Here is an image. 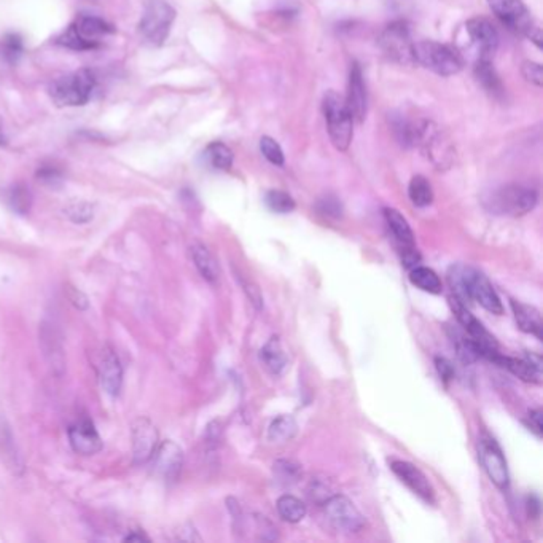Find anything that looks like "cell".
<instances>
[{
    "mask_svg": "<svg viewBox=\"0 0 543 543\" xmlns=\"http://www.w3.org/2000/svg\"><path fill=\"white\" fill-rule=\"evenodd\" d=\"M448 279L451 283L452 291H456V299L459 301L472 299L491 314L496 315L504 314V307L499 299L498 291H494L490 279L483 275L482 271L472 267L456 265L450 269Z\"/></svg>",
    "mask_w": 543,
    "mask_h": 543,
    "instance_id": "cell-1",
    "label": "cell"
},
{
    "mask_svg": "<svg viewBox=\"0 0 543 543\" xmlns=\"http://www.w3.org/2000/svg\"><path fill=\"white\" fill-rule=\"evenodd\" d=\"M413 56L416 64H421L422 68L442 77L456 76L464 69V58L456 48L434 40L414 42Z\"/></svg>",
    "mask_w": 543,
    "mask_h": 543,
    "instance_id": "cell-2",
    "label": "cell"
},
{
    "mask_svg": "<svg viewBox=\"0 0 543 543\" xmlns=\"http://www.w3.org/2000/svg\"><path fill=\"white\" fill-rule=\"evenodd\" d=\"M110 34H114V28L104 20L98 16L80 15L70 24L68 31L58 37V44L78 52L96 50Z\"/></svg>",
    "mask_w": 543,
    "mask_h": 543,
    "instance_id": "cell-3",
    "label": "cell"
},
{
    "mask_svg": "<svg viewBox=\"0 0 543 543\" xmlns=\"http://www.w3.org/2000/svg\"><path fill=\"white\" fill-rule=\"evenodd\" d=\"M96 78L92 70L80 69L69 76L56 78L48 92L58 108L84 106L92 98Z\"/></svg>",
    "mask_w": 543,
    "mask_h": 543,
    "instance_id": "cell-4",
    "label": "cell"
},
{
    "mask_svg": "<svg viewBox=\"0 0 543 543\" xmlns=\"http://www.w3.org/2000/svg\"><path fill=\"white\" fill-rule=\"evenodd\" d=\"M539 203V193L524 185H505L491 193L484 199V206L491 214L498 215H524L531 212Z\"/></svg>",
    "mask_w": 543,
    "mask_h": 543,
    "instance_id": "cell-5",
    "label": "cell"
},
{
    "mask_svg": "<svg viewBox=\"0 0 543 543\" xmlns=\"http://www.w3.org/2000/svg\"><path fill=\"white\" fill-rule=\"evenodd\" d=\"M411 146L419 147L422 152L427 155V158L435 164L436 169H448L454 160L451 142L435 123L427 120L414 122Z\"/></svg>",
    "mask_w": 543,
    "mask_h": 543,
    "instance_id": "cell-6",
    "label": "cell"
},
{
    "mask_svg": "<svg viewBox=\"0 0 543 543\" xmlns=\"http://www.w3.org/2000/svg\"><path fill=\"white\" fill-rule=\"evenodd\" d=\"M323 116L327 122V130L329 136L331 139V144L337 147L339 152H346L351 146L352 136V120L351 112L347 108L346 100L335 92H329L323 96Z\"/></svg>",
    "mask_w": 543,
    "mask_h": 543,
    "instance_id": "cell-7",
    "label": "cell"
},
{
    "mask_svg": "<svg viewBox=\"0 0 543 543\" xmlns=\"http://www.w3.org/2000/svg\"><path fill=\"white\" fill-rule=\"evenodd\" d=\"M174 20L176 10L171 7L168 0H147L139 23V32L147 44L163 45L169 37Z\"/></svg>",
    "mask_w": 543,
    "mask_h": 543,
    "instance_id": "cell-8",
    "label": "cell"
},
{
    "mask_svg": "<svg viewBox=\"0 0 543 543\" xmlns=\"http://www.w3.org/2000/svg\"><path fill=\"white\" fill-rule=\"evenodd\" d=\"M323 515L333 528L343 534H355L365 526L363 515L355 508L349 499L341 494H333L323 504Z\"/></svg>",
    "mask_w": 543,
    "mask_h": 543,
    "instance_id": "cell-9",
    "label": "cell"
},
{
    "mask_svg": "<svg viewBox=\"0 0 543 543\" xmlns=\"http://www.w3.org/2000/svg\"><path fill=\"white\" fill-rule=\"evenodd\" d=\"M378 44L390 61L397 64H413L414 42L411 40L410 28L405 21H395L386 26Z\"/></svg>",
    "mask_w": 543,
    "mask_h": 543,
    "instance_id": "cell-10",
    "label": "cell"
},
{
    "mask_svg": "<svg viewBox=\"0 0 543 543\" xmlns=\"http://www.w3.org/2000/svg\"><path fill=\"white\" fill-rule=\"evenodd\" d=\"M451 307L464 331L474 339L475 345L478 347L480 357L491 360V357L499 352L496 338L492 337L490 331L483 327L482 322L478 321L474 314L470 313L462 305V301H459L458 299H451Z\"/></svg>",
    "mask_w": 543,
    "mask_h": 543,
    "instance_id": "cell-11",
    "label": "cell"
},
{
    "mask_svg": "<svg viewBox=\"0 0 543 543\" xmlns=\"http://www.w3.org/2000/svg\"><path fill=\"white\" fill-rule=\"evenodd\" d=\"M494 15L505 24L510 31L520 36H526L536 28L528 7L523 0H488Z\"/></svg>",
    "mask_w": 543,
    "mask_h": 543,
    "instance_id": "cell-12",
    "label": "cell"
},
{
    "mask_svg": "<svg viewBox=\"0 0 543 543\" xmlns=\"http://www.w3.org/2000/svg\"><path fill=\"white\" fill-rule=\"evenodd\" d=\"M478 459L483 466V470L490 476L491 482L494 483L500 490H507L510 483L508 467L504 458V452L491 436H483L478 443Z\"/></svg>",
    "mask_w": 543,
    "mask_h": 543,
    "instance_id": "cell-13",
    "label": "cell"
},
{
    "mask_svg": "<svg viewBox=\"0 0 543 543\" xmlns=\"http://www.w3.org/2000/svg\"><path fill=\"white\" fill-rule=\"evenodd\" d=\"M158 444V432L150 419L139 418L132 422V458L134 464H146L154 458Z\"/></svg>",
    "mask_w": 543,
    "mask_h": 543,
    "instance_id": "cell-14",
    "label": "cell"
},
{
    "mask_svg": "<svg viewBox=\"0 0 543 543\" xmlns=\"http://www.w3.org/2000/svg\"><path fill=\"white\" fill-rule=\"evenodd\" d=\"M390 470L397 475L400 482L405 483L406 486L413 491L414 494H418L422 500H426L427 504H434L435 502V490L432 488L427 476L422 474L421 470L418 467L413 466L411 462L392 460L390 462Z\"/></svg>",
    "mask_w": 543,
    "mask_h": 543,
    "instance_id": "cell-15",
    "label": "cell"
},
{
    "mask_svg": "<svg viewBox=\"0 0 543 543\" xmlns=\"http://www.w3.org/2000/svg\"><path fill=\"white\" fill-rule=\"evenodd\" d=\"M347 108L351 112L352 120L357 123L365 122L368 112V92L363 80V74L357 62H352L349 70V84L347 96L345 98Z\"/></svg>",
    "mask_w": 543,
    "mask_h": 543,
    "instance_id": "cell-16",
    "label": "cell"
},
{
    "mask_svg": "<svg viewBox=\"0 0 543 543\" xmlns=\"http://www.w3.org/2000/svg\"><path fill=\"white\" fill-rule=\"evenodd\" d=\"M467 32L470 39L474 42L480 58H490L498 50L499 32L494 24L491 23L486 18H472L466 24Z\"/></svg>",
    "mask_w": 543,
    "mask_h": 543,
    "instance_id": "cell-17",
    "label": "cell"
},
{
    "mask_svg": "<svg viewBox=\"0 0 543 543\" xmlns=\"http://www.w3.org/2000/svg\"><path fill=\"white\" fill-rule=\"evenodd\" d=\"M69 442L72 450L84 456H92L102 450V438L90 419H82L70 426Z\"/></svg>",
    "mask_w": 543,
    "mask_h": 543,
    "instance_id": "cell-18",
    "label": "cell"
},
{
    "mask_svg": "<svg viewBox=\"0 0 543 543\" xmlns=\"http://www.w3.org/2000/svg\"><path fill=\"white\" fill-rule=\"evenodd\" d=\"M155 470L166 480L174 482L182 470L184 464V452L182 448L174 442H164L160 448L155 451Z\"/></svg>",
    "mask_w": 543,
    "mask_h": 543,
    "instance_id": "cell-19",
    "label": "cell"
},
{
    "mask_svg": "<svg viewBox=\"0 0 543 543\" xmlns=\"http://www.w3.org/2000/svg\"><path fill=\"white\" fill-rule=\"evenodd\" d=\"M100 384L108 395H118L122 390L123 368L116 352L106 346L100 354Z\"/></svg>",
    "mask_w": 543,
    "mask_h": 543,
    "instance_id": "cell-20",
    "label": "cell"
},
{
    "mask_svg": "<svg viewBox=\"0 0 543 543\" xmlns=\"http://www.w3.org/2000/svg\"><path fill=\"white\" fill-rule=\"evenodd\" d=\"M491 362H494L499 367L508 370L510 373L518 376L520 379L526 381V383H542V370L537 368L536 365H532L529 360L508 357V355H502L500 352H498L491 357Z\"/></svg>",
    "mask_w": 543,
    "mask_h": 543,
    "instance_id": "cell-21",
    "label": "cell"
},
{
    "mask_svg": "<svg viewBox=\"0 0 543 543\" xmlns=\"http://www.w3.org/2000/svg\"><path fill=\"white\" fill-rule=\"evenodd\" d=\"M510 307H512L515 319H516V323H518L521 331L534 335L537 339H542L543 323L540 311L537 307L521 303L516 299H510Z\"/></svg>",
    "mask_w": 543,
    "mask_h": 543,
    "instance_id": "cell-22",
    "label": "cell"
},
{
    "mask_svg": "<svg viewBox=\"0 0 543 543\" xmlns=\"http://www.w3.org/2000/svg\"><path fill=\"white\" fill-rule=\"evenodd\" d=\"M384 219L389 227L392 236L397 241L398 251H405V249H414L416 241H414V233L411 227L406 222L405 217L398 212L397 209L386 207L384 209Z\"/></svg>",
    "mask_w": 543,
    "mask_h": 543,
    "instance_id": "cell-23",
    "label": "cell"
},
{
    "mask_svg": "<svg viewBox=\"0 0 543 543\" xmlns=\"http://www.w3.org/2000/svg\"><path fill=\"white\" fill-rule=\"evenodd\" d=\"M260 360L273 375L283 373L287 367V363H289V357L283 351V343H281L279 338H271V339H268V343L261 347Z\"/></svg>",
    "mask_w": 543,
    "mask_h": 543,
    "instance_id": "cell-24",
    "label": "cell"
},
{
    "mask_svg": "<svg viewBox=\"0 0 543 543\" xmlns=\"http://www.w3.org/2000/svg\"><path fill=\"white\" fill-rule=\"evenodd\" d=\"M475 77L478 78V82L482 84L483 88L486 92L500 98L504 94V84L499 78L498 72L494 69L490 58H480L476 66H475Z\"/></svg>",
    "mask_w": 543,
    "mask_h": 543,
    "instance_id": "cell-25",
    "label": "cell"
},
{
    "mask_svg": "<svg viewBox=\"0 0 543 543\" xmlns=\"http://www.w3.org/2000/svg\"><path fill=\"white\" fill-rule=\"evenodd\" d=\"M192 257L195 267L198 268L199 275L206 279L207 283H214L219 279V265L215 261L212 253L209 252L206 245L195 244L192 247Z\"/></svg>",
    "mask_w": 543,
    "mask_h": 543,
    "instance_id": "cell-26",
    "label": "cell"
},
{
    "mask_svg": "<svg viewBox=\"0 0 543 543\" xmlns=\"http://www.w3.org/2000/svg\"><path fill=\"white\" fill-rule=\"evenodd\" d=\"M275 508H277L279 516L287 523H299L307 516V512L305 502H301L299 498L291 496V494H285L277 499Z\"/></svg>",
    "mask_w": 543,
    "mask_h": 543,
    "instance_id": "cell-27",
    "label": "cell"
},
{
    "mask_svg": "<svg viewBox=\"0 0 543 543\" xmlns=\"http://www.w3.org/2000/svg\"><path fill=\"white\" fill-rule=\"evenodd\" d=\"M297 430H299L297 421L289 414H283V416L275 418V421L271 422V426H269V442H273V443L291 442V438L297 434Z\"/></svg>",
    "mask_w": 543,
    "mask_h": 543,
    "instance_id": "cell-28",
    "label": "cell"
},
{
    "mask_svg": "<svg viewBox=\"0 0 543 543\" xmlns=\"http://www.w3.org/2000/svg\"><path fill=\"white\" fill-rule=\"evenodd\" d=\"M410 281L418 289H421L422 291L434 293V295L442 293V289H443L442 287V281H440V277H438L435 271L426 268V267H414V268H411Z\"/></svg>",
    "mask_w": 543,
    "mask_h": 543,
    "instance_id": "cell-29",
    "label": "cell"
},
{
    "mask_svg": "<svg viewBox=\"0 0 543 543\" xmlns=\"http://www.w3.org/2000/svg\"><path fill=\"white\" fill-rule=\"evenodd\" d=\"M204 158L212 168L219 169V171H228L233 166L235 155L231 152L230 147L225 146L222 142H212L211 146L207 147Z\"/></svg>",
    "mask_w": 543,
    "mask_h": 543,
    "instance_id": "cell-30",
    "label": "cell"
},
{
    "mask_svg": "<svg viewBox=\"0 0 543 543\" xmlns=\"http://www.w3.org/2000/svg\"><path fill=\"white\" fill-rule=\"evenodd\" d=\"M408 196L416 207H427L434 201L432 185L424 176H414L408 187Z\"/></svg>",
    "mask_w": 543,
    "mask_h": 543,
    "instance_id": "cell-31",
    "label": "cell"
},
{
    "mask_svg": "<svg viewBox=\"0 0 543 543\" xmlns=\"http://www.w3.org/2000/svg\"><path fill=\"white\" fill-rule=\"evenodd\" d=\"M8 206L12 207V211H15L16 214H28L31 211L32 195L31 190L24 184L12 185L7 190Z\"/></svg>",
    "mask_w": 543,
    "mask_h": 543,
    "instance_id": "cell-32",
    "label": "cell"
},
{
    "mask_svg": "<svg viewBox=\"0 0 543 543\" xmlns=\"http://www.w3.org/2000/svg\"><path fill=\"white\" fill-rule=\"evenodd\" d=\"M5 456L10 468L21 467L18 460V452H16L15 440L10 432V427L7 426V421L4 418V414L0 413V456Z\"/></svg>",
    "mask_w": 543,
    "mask_h": 543,
    "instance_id": "cell-33",
    "label": "cell"
},
{
    "mask_svg": "<svg viewBox=\"0 0 543 543\" xmlns=\"http://www.w3.org/2000/svg\"><path fill=\"white\" fill-rule=\"evenodd\" d=\"M42 343L45 349V355L50 357L52 367H64V355H62L61 341L56 339L54 331L52 329L42 330Z\"/></svg>",
    "mask_w": 543,
    "mask_h": 543,
    "instance_id": "cell-34",
    "label": "cell"
},
{
    "mask_svg": "<svg viewBox=\"0 0 543 543\" xmlns=\"http://www.w3.org/2000/svg\"><path fill=\"white\" fill-rule=\"evenodd\" d=\"M265 203L275 214H289L295 209V201L289 193L283 190H271L267 193Z\"/></svg>",
    "mask_w": 543,
    "mask_h": 543,
    "instance_id": "cell-35",
    "label": "cell"
},
{
    "mask_svg": "<svg viewBox=\"0 0 543 543\" xmlns=\"http://www.w3.org/2000/svg\"><path fill=\"white\" fill-rule=\"evenodd\" d=\"M23 52V39L18 34H7L2 40V54L10 64H16Z\"/></svg>",
    "mask_w": 543,
    "mask_h": 543,
    "instance_id": "cell-36",
    "label": "cell"
},
{
    "mask_svg": "<svg viewBox=\"0 0 543 543\" xmlns=\"http://www.w3.org/2000/svg\"><path fill=\"white\" fill-rule=\"evenodd\" d=\"M260 150L263 156L275 166H283L285 158H283V152L281 146L275 142V139L269 138V136H263L260 139Z\"/></svg>",
    "mask_w": 543,
    "mask_h": 543,
    "instance_id": "cell-37",
    "label": "cell"
},
{
    "mask_svg": "<svg viewBox=\"0 0 543 543\" xmlns=\"http://www.w3.org/2000/svg\"><path fill=\"white\" fill-rule=\"evenodd\" d=\"M275 474L277 476V482L283 484H291V483L299 482V466L293 464L291 460H277L275 464Z\"/></svg>",
    "mask_w": 543,
    "mask_h": 543,
    "instance_id": "cell-38",
    "label": "cell"
},
{
    "mask_svg": "<svg viewBox=\"0 0 543 543\" xmlns=\"http://www.w3.org/2000/svg\"><path fill=\"white\" fill-rule=\"evenodd\" d=\"M66 214L69 215L70 220L76 223H86L90 222L94 215V209H92L90 203H74L70 206L66 207Z\"/></svg>",
    "mask_w": 543,
    "mask_h": 543,
    "instance_id": "cell-39",
    "label": "cell"
},
{
    "mask_svg": "<svg viewBox=\"0 0 543 543\" xmlns=\"http://www.w3.org/2000/svg\"><path fill=\"white\" fill-rule=\"evenodd\" d=\"M37 179H39L42 184L48 185V187H58V185L62 184V171L58 168V166H54V164H44V166H40L39 171H37Z\"/></svg>",
    "mask_w": 543,
    "mask_h": 543,
    "instance_id": "cell-40",
    "label": "cell"
},
{
    "mask_svg": "<svg viewBox=\"0 0 543 543\" xmlns=\"http://www.w3.org/2000/svg\"><path fill=\"white\" fill-rule=\"evenodd\" d=\"M521 74H523V77L528 80L529 84H536V86H542L543 69L539 62H523V66H521Z\"/></svg>",
    "mask_w": 543,
    "mask_h": 543,
    "instance_id": "cell-41",
    "label": "cell"
},
{
    "mask_svg": "<svg viewBox=\"0 0 543 543\" xmlns=\"http://www.w3.org/2000/svg\"><path fill=\"white\" fill-rule=\"evenodd\" d=\"M317 209H319V212H322L323 215H329V217H341L343 214V207H341V203L338 201L335 196H325V198H322L319 201V204H317Z\"/></svg>",
    "mask_w": 543,
    "mask_h": 543,
    "instance_id": "cell-42",
    "label": "cell"
},
{
    "mask_svg": "<svg viewBox=\"0 0 543 543\" xmlns=\"http://www.w3.org/2000/svg\"><path fill=\"white\" fill-rule=\"evenodd\" d=\"M435 367L438 375L443 379L444 383H450L451 379H454L456 370L452 367V363L450 360L444 359V357H436Z\"/></svg>",
    "mask_w": 543,
    "mask_h": 543,
    "instance_id": "cell-43",
    "label": "cell"
},
{
    "mask_svg": "<svg viewBox=\"0 0 543 543\" xmlns=\"http://www.w3.org/2000/svg\"><path fill=\"white\" fill-rule=\"evenodd\" d=\"M529 430H532L539 438H542V411L540 410H531L526 419Z\"/></svg>",
    "mask_w": 543,
    "mask_h": 543,
    "instance_id": "cell-44",
    "label": "cell"
},
{
    "mask_svg": "<svg viewBox=\"0 0 543 543\" xmlns=\"http://www.w3.org/2000/svg\"><path fill=\"white\" fill-rule=\"evenodd\" d=\"M72 291L69 297L70 301H72V303H74V305H76L78 309H86V307H88V299H86V297H84V293L78 291Z\"/></svg>",
    "mask_w": 543,
    "mask_h": 543,
    "instance_id": "cell-45",
    "label": "cell"
},
{
    "mask_svg": "<svg viewBox=\"0 0 543 543\" xmlns=\"http://www.w3.org/2000/svg\"><path fill=\"white\" fill-rule=\"evenodd\" d=\"M529 516L537 518L540 515V500L536 496H531L528 500Z\"/></svg>",
    "mask_w": 543,
    "mask_h": 543,
    "instance_id": "cell-46",
    "label": "cell"
},
{
    "mask_svg": "<svg viewBox=\"0 0 543 543\" xmlns=\"http://www.w3.org/2000/svg\"><path fill=\"white\" fill-rule=\"evenodd\" d=\"M124 542H148V537L144 536L142 532H131L124 537Z\"/></svg>",
    "mask_w": 543,
    "mask_h": 543,
    "instance_id": "cell-47",
    "label": "cell"
},
{
    "mask_svg": "<svg viewBox=\"0 0 543 543\" xmlns=\"http://www.w3.org/2000/svg\"><path fill=\"white\" fill-rule=\"evenodd\" d=\"M5 144H7V138H5L4 130H2V124H0V146H5Z\"/></svg>",
    "mask_w": 543,
    "mask_h": 543,
    "instance_id": "cell-48",
    "label": "cell"
}]
</instances>
